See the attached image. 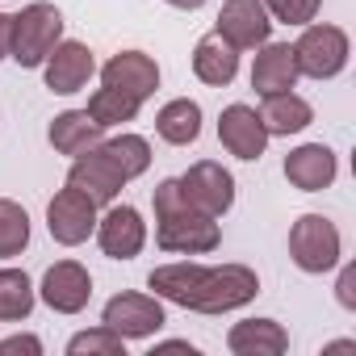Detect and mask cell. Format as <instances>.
Masks as SVG:
<instances>
[{"label":"cell","instance_id":"cell-1","mask_svg":"<svg viewBox=\"0 0 356 356\" xmlns=\"http://www.w3.org/2000/svg\"><path fill=\"white\" fill-rule=\"evenodd\" d=\"M147 289H155V298L185 306L197 314H227L248 306L260 293V277L248 264H159L147 277Z\"/></svg>","mask_w":356,"mask_h":356},{"label":"cell","instance_id":"cell-2","mask_svg":"<svg viewBox=\"0 0 356 356\" xmlns=\"http://www.w3.org/2000/svg\"><path fill=\"white\" fill-rule=\"evenodd\" d=\"M155 243L163 252H176V256H206L222 243V231H218V218L193 210L181 193V181H159L155 197Z\"/></svg>","mask_w":356,"mask_h":356},{"label":"cell","instance_id":"cell-3","mask_svg":"<svg viewBox=\"0 0 356 356\" xmlns=\"http://www.w3.org/2000/svg\"><path fill=\"white\" fill-rule=\"evenodd\" d=\"M63 38V13L47 0L26 5L13 17V34H9V59L17 67H42V59L55 51V42Z\"/></svg>","mask_w":356,"mask_h":356},{"label":"cell","instance_id":"cell-4","mask_svg":"<svg viewBox=\"0 0 356 356\" xmlns=\"http://www.w3.org/2000/svg\"><path fill=\"white\" fill-rule=\"evenodd\" d=\"M289 256L302 273L318 277V273H331L343 256V239H339V227L323 214H302L293 227H289Z\"/></svg>","mask_w":356,"mask_h":356},{"label":"cell","instance_id":"cell-5","mask_svg":"<svg viewBox=\"0 0 356 356\" xmlns=\"http://www.w3.org/2000/svg\"><path fill=\"white\" fill-rule=\"evenodd\" d=\"M348 34L339 26H302V38L293 42V59H298V76L310 80H335L348 67Z\"/></svg>","mask_w":356,"mask_h":356},{"label":"cell","instance_id":"cell-6","mask_svg":"<svg viewBox=\"0 0 356 356\" xmlns=\"http://www.w3.org/2000/svg\"><path fill=\"white\" fill-rule=\"evenodd\" d=\"M181 181V193L193 210L210 214V218H222L231 206H235V176L214 163V159H197L185 176H176Z\"/></svg>","mask_w":356,"mask_h":356},{"label":"cell","instance_id":"cell-7","mask_svg":"<svg viewBox=\"0 0 356 356\" xmlns=\"http://www.w3.org/2000/svg\"><path fill=\"white\" fill-rule=\"evenodd\" d=\"M97 202L88 197V193H80V189H59L55 197H51V206H47V231H51V239L55 243H63V248H80L92 231H97Z\"/></svg>","mask_w":356,"mask_h":356},{"label":"cell","instance_id":"cell-8","mask_svg":"<svg viewBox=\"0 0 356 356\" xmlns=\"http://www.w3.org/2000/svg\"><path fill=\"white\" fill-rule=\"evenodd\" d=\"M101 323L109 331H118L122 339H147L163 327V306L155 293H118L105 302Z\"/></svg>","mask_w":356,"mask_h":356},{"label":"cell","instance_id":"cell-9","mask_svg":"<svg viewBox=\"0 0 356 356\" xmlns=\"http://www.w3.org/2000/svg\"><path fill=\"white\" fill-rule=\"evenodd\" d=\"M97 243H101V252L109 256V260H134L138 252H143V243H147V222H143V214L134 210V206H109L101 218H97Z\"/></svg>","mask_w":356,"mask_h":356},{"label":"cell","instance_id":"cell-10","mask_svg":"<svg viewBox=\"0 0 356 356\" xmlns=\"http://www.w3.org/2000/svg\"><path fill=\"white\" fill-rule=\"evenodd\" d=\"M214 34H222L235 51H256V47L268 42L273 17H268V9L260 5V0H227L222 13H218V30Z\"/></svg>","mask_w":356,"mask_h":356},{"label":"cell","instance_id":"cell-11","mask_svg":"<svg viewBox=\"0 0 356 356\" xmlns=\"http://www.w3.org/2000/svg\"><path fill=\"white\" fill-rule=\"evenodd\" d=\"M92 72H97V59H92V51L84 47V42H55V51L42 59V76H47V88L51 92H59V97H72V92H80L88 80H92Z\"/></svg>","mask_w":356,"mask_h":356},{"label":"cell","instance_id":"cell-12","mask_svg":"<svg viewBox=\"0 0 356 356\" xmlns=\"http://www.w3.org/2000/svg\"><path fill=\"white\" fill-rule=\"evenodd\" d=\"M38 293H42V302H47L55 314H80V310L88 306V298H92V277H88L84 264L59 260V264L47 268Z\"/></svg>","mask_w":356,"mask_h":356},{"label":"cell","instance_id":"cell-13","mask_svg":"<svg viewBox=\"0 0 356 356\" xmlns=\"http://www.w3.org/2000/svg\"><path fill=\"white\" fill-rule=\"evenodd\" d=\"M67 185L80 189V193H88L97 206H113L118 193L126 189V176L105 159L101 147H92V151L76 155V163H72V172H67Z\"/></svg>","mask_w":356,"mask_h":356},{"label":"cell","instance_id":"cell-14","mask_svg":"<svg viewBox=\"0 0 356 356\" xmlns=\"http://www.w3.org/2000/svg\"><path fill=\"white\" fill-rule=\"evenodd\" d=\"M218 138H222V147L235 155V159H260L264 155V147H268V130H264V122H260V113L252 109V105H227L222 109V118H218Z\"/></svg>","mask_w":356,"mask_h":356},{"label":"cell","instance_id":"cell-15","mask_svg":"<svg viewBox=\"0 0 356 356\" xmlns=\"http://www.w3.org/2000/svg\"><path fill=\"white\" fill-rule=\"evenodd\" d=\"M335 172H339L335 151L323 147V143H302V147H293V151L285 155V181H289L293 189H302V193H323V189H331Z\"/></svg>","mask_w":356,"mask_h":356},{"label":"cell","instance_id":"cell-16","mask_svg":"<svg viewBox=\"0 0 356 356\" xmlns=\"http://www.w3.org/2000/svg\"><path fill=\"white\" fill-rule=\"evenodd\" d=\"M101 80H105L109 88H122V92L147 101V97L159 88V63H155L151 55H143V51H122V55H113V59L101 67Z\"/></svg>","mask_w":356,"mask_h":356},{"label":"cell","instance_id":"cell-17","mask_svg":"<svg viewBox=\"0 0 356 356\" xmlns=\"http://www.w3.org/2000/svg\"><path fill=\"white\" fill-rule=\"evenodd\" d=\"M256 63H252V88L264 97V92H289L298 84V59H293V47L289 42H264L256 47Z\"/></svg>","mask_w":356,"mask_h":356},{"label":"cell","instance_id":"cell-18","mask_svg":"<svg viewBox=\"0 0 356 356\" xmlns=\"http://www.w3.org/2000/svg\"><path fill=\"white\" fill-rule=\"evenodd\" d=\"M227 348L235 356H281L289 348V331L277 318H243L227 331Z\"/></svg>","mask_w":356,"mask_h":356},{"label":"cell","instance_id":"cell-19","mask_svg":"<svg viewBox=\"0 0 356 356\" xmlns=\"http://www.w3.org/2000/svg\"><path fill=\"white\" fill-rule=\"evenodd\" d=\"M260 122H264V130L268 134H302L310 122H314V109H310V101L306 97H298L293 88L289 92H264V101H260Z\"/></svg>","mask_w":356,"mask_h":356},{"label":"cell","instance_id":"cell-20","mask_svg":"<svg viewBox=\"0 0 356 356\" xmlns=\"http://www.w3.org/2000/svg\"><path fill=\"white\" fill-rule=\"evenodd\" d=\"M193 72L202 84L210 88H227L239 72V51L222 38V34H206L197 47H193Z\"/></svg>","mask_w":356,"mask_h":356},{"label":"cell","instance_id":"cell-21","mask_svg":"<svg viewBox=\"0 0 356 356\" xmlns=\"http://www.w3.org/2000/svg\"><path fill=\"white\" fill-rule=\"evenodd\" d=\"M47 138H51V147H55L59 155H72V159H76V155H84V151L101 147L105 130H101L84 109H67V113H59V118L51 122Z\"/></svg>","mask_w":356,"mask_h":356},{"label":"cell","instance_id":"cell-22","mask_svg":"<svg viewBox=\"0 0 356 356\" xmlns=\"http://www.w3.org/2000/svg\"><path fill=\"white\" fill-rule=\"evenodd\" d=\"M155 134H159L163 143H172V147L197 143V134H202V105L189 101V97L168 101V105L155 113Z\"/></svg>","mask_w":356,"mask_h":356},{"label":"cell","instance_id":"cell-23","mask_svg":"<svg viewBox=\"0 0 356 356\" xmlns=\"http://www.w3.org/2000/svg\"><path fill=\"white\" fill-rule=\"evenodd\" d=\"M101 151L105 159L126 176V181H134V176H143L151 168V143L143 134H113V138H101Z\"/></svg>","mask_w":356,"mask_h":356},{"label":"cell","instance_id":"cell-24","mask_svg":"<svg viewBox=\"0 0 356 356\" xmlns=\"http://www.w3.org/2000/svg\"><path fill=\"white\" fill-rule=\"evenodd\" d=\"M138 97H130V92H122V88H97L92 97H88V118L101 126V130H109V126H122V122H134L138 118Z\"/></svg>","mask_w":356,"mask_h":356},{"label":"cell","instance_id":"cell-25","mask_svg":"<svg viewBox=\"0 0 356 356\" xmlns=\"http://www.w3.org/2000/svg\"><path fill=\"white\" fill-rule=\"evenodd\" d=\"M34 310V285L22 268H0V323H22Z\"/></svg>","mask_w":356,"mask_h":356},{"label":"cell","instance_id":"cell-26","mask_svg":"<svg viewBox=\"0 0 356 356\" xmlns=\"http://www.w3.org/2000/svg\"><path fill=\"white\" fill-rule=\"evenodd\" d=\"M26 248H30V214H26V206L0 197V260L22 256Z\"/></svg>","mask_w":356,"mask_h":356},{"label":"cell","instance_id":"cell-27","mask_svg":"<svg viewBox=\"0 0 356 356\" xmlns=\"http://www.w3.org/2000/svg\"><path fill=\"white\" fill-rule=\"evenodd\" d=\"M84 352H88V356H126V339L101 323V327L80 331V335L67 339V356H84Z\"/></svg>","mask_w":356,"mask_h":356},{"label":"cell","instance_id":"cell-28","mask_svg":"<svg viewBox=\"0 0 356 356\" xmlns=\"http://www.w3.org/2000/svg\"><path fill=\"white\" fill-rule=\"evenodd\" d=\"M268 9L273 22H285V26H310L323 9V0H260Z\"/></svg>","mask_w":356,"mask_h":356},{"label":"cell","instance_id":"cell-29","mask_svg":"<svg viewBox=\"0 0 356 356\" xmlns=\"http://www.w3.org/2000/svg\"><path fill=\"white\" fill-rule=\"evenodd\" d=\"M335 298H339V306H343V310H356V264H343V268H339Z\"/></svg>","mask_w":356,"mask_h":356},{"label":"cell","instance_id":"cell-30","mask_svg":"<svg viewBox=\"0 0 356 356\" xmlns=\"http://www.w3.org/2000/svg\"><path fill=\"white\" fill-rule=\"evenodd\" d=\"M17 352L42 356V339L38 335H9V339H0V356H17Z\"/></svg>","mask_w":356,"mask_h":356},{"label":"cell","instance_id":"cell-31","mask_svg":"<svg viewBox=\"0 0 356 356\" xmlns=\"http://www.w3.org/2000/svg\"><path fill=\"white\" fill-rule=\"evenodd\" d=\"M9 34H13V17L0 13V59H9Z\"/></svg>","mask_w":356,"mask_h":356},{"label":"cell","instance_id":"cell-32","mask_svg":"<svg viewBox=\"0 0 356 356\" xmlns=\"http://www.w3.org/2000/svg\"><path fill=\"white\" fill-rule=\"evenodd\" d=\"M155 352H189V356H193V343H185V339H168V343H155Z\"/></svg>","mask_w":356,"mask_h":356},{"label":"cell","instance_id":"cell-33","mask_svg":"<svg viewBox=\"0 0 356 356\" xmlns=\"http://www.w3.org/2000/svg\"><path fill=\"white\" fill-rule=\"evenodd\" d=\"M168 5H172V9H185V13H193V9H202V5H206V0H168Z\"/></svg>","mask_w":356,"mask_h":356}]
</instances>
